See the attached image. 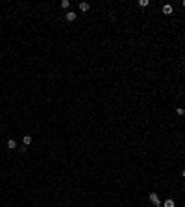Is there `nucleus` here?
I'll use <instances>...</instances> for the list:
<instances>
[{"label": "nucleus", "instance_id": "f257e3e1", "mask_svg": "<svg viewBox=\"0 0 185 207\" xmlns=\"http://www.w3.org/2000/svg\"><path fill=\"white\" fill-rule=\"evenodd\" d=\"M150 202H152V205L154 207H161V200H159V196H157V192H150Z\"/></svg>", "mask_w": 185, "mask_h": 207}, {"label": "nucleus", "instance_id": "f03ea898", "mask_svg": "<svg viewBox=\"0 0 185 207\" xmlns=\"http://www.w3.org/2000/svg\"><path fill=\"white\" fill-rule=\"evenodd\" d=\"M65 17H67V21H69V22H72V21H76V19H78V13H76V11H67Z\"/></svg>", "mask_w": 185, "mask_h": 207}, {"label": "nucleus", "instance_id": "7ed1b4c3", "mask_svg": "<svg viewBox=\"0 0 185 207\" xmlns=\"http://www.w3.org/2000/svg\"><path fill=\"white\" fill-rule=\"evenodd\" d=\"M161 11H163L165 15H172V11H174V9H172V6H170V4H165V6L161 7Z\"/></svg>", "mask_w": 185, "mask_h": 207}, {"label": "nucleus", "instance_id": "20e7f679", "mask_svg": "<svg viewBox=\"0 0 185 207\" xmlns=\"http://www.w3.org/2000/svg\"><path fill=\"white\" fill-rule=\"evenodd\" d=\"M89 7H91V6H89V2H80V4H78V9L83 11V13H85V11H89Z\"/></svg>", "mask_w": 185, "mask_h": 207}, {"label": "nucleus", "instance_id": "39448f33", "mask_svg": "<svg viewBox=\"0 0 185 207\" xmlns=\"http://www.w3.org/2000/svg\"><path fill=\"white\" fill-rule=\"evenodd\" d=\"M6 146L9 148V150H15V148H17V140H15V139H9V140H7V144H6Z\"/></svg>", "mask_w": 185, "mask_h": 207}, {"label": "nucleus", "instance_id": "423d86ee", "mask_svg": "<svg viewBox=\"0 0 185 207\" xmlns=\"http://www.w3.org/2000/svg\"><path fill=\"white\" fill-rule=\"evenodd\" d=\"M163 207H176V204H174V200H172V198H167V200L163 202Z\"/></svg>", "mask_w": 185, "mask_h": 207}, {"label": "nucleus", "instance_id": "0eeeda50", "mask_svg": "<svg viewBox=\"0 0 185 207\" xmlns=\"http://www.w3.org/2000/svg\"><path fill=\"white\" fill-rule=\"evenodd\" d=\"M31 135H24V137H22V144H24V146H28V144H31Z\"/></svg>", "mask_w": 185, "mask_h": 207}, {"label": "nucleus", "instance_id": "6e6552de", "mask_svg": "<svg viewBox=\"0 0 185 207\" xmlns=\"http://www.w3.org/2000/svg\"><path fill=\"white\" fill-rule=\"evenodd\" d=\"M69 6H70L69 0H61V7H63V9H69Z\"/></svg>", "mask_w": 185, "mask_h": 207}, {"label": "nucleus", "instance_id": "1a4fd4ad", "mask_svg": "<svg viewBox=\"0 0 185 207\" xmlns=\"http://www.w3.org/2000/svg\"><path fill=\"white\" fill-rule=\"evenodd\" d=\"M148 4H150V2H148V0H139V6H141V7H146Z\"/></svg>", "mask_w": 185, "mask_h": 207}, {"label": "nucleus", "instance_id": "9d476101", "mask_svg": "<svg viewBox=\"0 0 185 207\" xmlns=\"http://www.w3.org/2000/svg\"><path fill=\"white\" fill-rule=\"evenodd\" d=\"M176 113H178L180 116H183V115H185V109H183V107H178V109H176Z\"/></svg>", "mask_w": 185, "mask_h": 207}, {"label": "nucleus", "instance_id": "9b49d317", "mask_svg": "<svg viewBox=\"0 0 185 207\" xmlns=\"http://www.w3.org/2000/svg\"><path fill=\"white\" fill-rule=\"evenodd\" d=\"M182 176H183V178H185V168H183V170H182Z\"/></svg>", "mask_w": 185, "mask_h": 207}, {"label": "nucleus", "instance_id": "f8f14e48", "mask_svg": "<svg viewBox=\"0 0 185 207\" xmlns=\"http://www.w3.org/2000/svg\"><path fill=\"white\" fill-rule=\"evenodd\" d=\"M182 6H183V7H185V0H183V2H182Z\"/></svg>", "mask_w": 185, "mask_h": 207}]
</instances>
